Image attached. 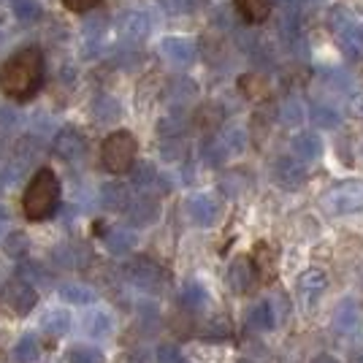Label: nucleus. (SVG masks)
I'll list each match as a JSON object with an SVG mask.
<instances>
[{
	"instance_id": "nucleus-1",
	"label": "nucleus",
	"mask_w": 363,
	"mask_h": 363,
	"mask_svg": "<svg viewBox=\"0 0 363 363\" xmlns=\"http://www.w3.org/2000/svg\"><path fill=\"white\" fill-rule=\"evenodd\" d=\"M44 87V55L28 46L0 65V90L14 101H30Z\"/></svg>"
},
{
	"instance_id": "nucleus-2",
	"label": "nucleus",
	"mask_w": 363,
	"mask_h": 363,
	"mask_svg": "<svg viewBox=\"0 0 363 363\" xmlns=\"http://www.w3.org/2000/svg\"><path fill=\"white\" fill-rule=\"evenodd\" d=\"M60 203V182L52 168H38L33 174L30 184L22 196V212L33 223H41L46 217H52Z\"/></svg>"
},
{
	"instance_id": "nucleus-3",
	"label": "nucleus",
	"mask_w": 363,
	"mask_h": 363,
	"mask_svg": "<svg viewBox=\"0 0 363 363\" xmlns=\"http://www.w3.org/2000/svg\"><path fill=\"white\" fill-rule=\"evenodd\" d=\"M136 152L138 144L133 133L128 130H117V133H108L101 144V163L111 174H125L136 166Z\"/></svg>"
},
{
	"instance_id": "nucleus-4",
	"label": "nucleus",
	"mask_w": 363,
	"mask_h": 363,
	"mask_svg": "<svg viewBox=\"0 0 363 363\" xmlns=\"http://www.w3.org/2000/svg\"><path fill=\"white\" fill-rule=\"evenodd\" d=\"M323 209L328 214H355L363 212V182L345 179L339 184L328 187L320 198Z\"/></svg>"
},
{
	"instance_id": "nucleus-5",
	"label": "nucleus",
	"mask_w": 363,
	"mask_h": 363,
	"mask_svg": "<svg viewBox=\"0 0 363 363\" xmlns=\"http://www.w3.org/2000/svg\"><path fill=\"white\" fill-rule=\"evenodd\" d=\"M247 144H250V138H247V133H244L242 128H230V130H225L220 138H212V141L206 144L203 160H206L209 166H220V163H225L230 157L242 155V152L247 150Z\"/></svg>"
},
{
	"instance_id": "nucleus-6",
	"label": "nucleus",
	"mask_w": 363,
	"mask_h": 363,
	"mask_svg": "<svg viewBox=\"0 0 363 363\" xmlns=\"http://www.w3.org/2000/svg\"><path fill=\"white\" fill-rule=\"evenodd\" d=\"M125 274L141 290H157L163 288V282H166V272L152 257H136V260H130Z\"/></svg>"
},
{
	"instance_id": "nucleus-7",
	"label": "nucleus",
	"mask_w": 363,
	"mask_h": 363,
	"mask_svg": "<svg viewBox=\"0 0 363 363\" xmlns=\"http://www.w3.org/2000/svg\"><path fill=\"white\" fill-rule=\"evenodd\" d=\"M52 152L65 163H76V160H82L87 155V138L76 128H62L60 133L55 136V141H52Z\"/></svg>"
},
{
	"instance_id": "nucleus-8",
	"label": "nucleus",
	"mask_w": 363,
	"mask_h": 363,
	"mask_svg": "<svg viewBox=\"0 0 363 363\" xmlns=\"http://www.w3.org/2000/svg\"><path fill=\"white\" fill-rule=\"evenodd\" d=\"M6 303L9 309H14L16 315H28L33 306L38 303V293H35V285L22 279V277H14L6 282Z\"/></svg>"
},
{
	"instance_id": "nucleus-9",
	"label": "nucleus",
	"mask_w": 363,
	"mask_h": 363,
	"mask_svg": "<svg viewBox=\"0 0 363 363\" xmlns=\"http://www.w3.org/2000/svg\"><path fill=\"white\" fill-rule=\"evenodd\" d=\"M272 177L282 190H301L306 184V168L296 157H279L272 168Z\"/></svg>"
},
{
	"instance_id": "nucleus-10",
	"label": "nucleus",
	"mask_w": 363,
	"mask_h": 363,
	"mask_svg": "<svg viewBox=\"0 0 363 363\" xmlns=\"http://www.w3.org/2000/svg\"><path fill=\"white\" fill-rule=\"evenodd\" d=\"M160 52H163V57L168 62H174L177 68H187V65H193L198 57V46L196 41H190V38H182V35H168L160 41Z\"/></svg>"
},
{
	"instance_id": "nucleus-11",
	"label": "nucleus",
	"mask_w": 363,
	"mask_h": 363,
	"mask_svg": "<svg viewBox=\"0 0 363 363\" xmlns=\"http://www.w3.org/2000/svg\"><path fill=\"white\" fill-rule=\"evenodd\" d=\"M255 285V263L250 257H236L230 266H228V288L233 293H250Z\"/></svg>"
},
{
	"instance_id": "nucleus-12",
	"label": "nucleus",
	"mask_w": 363,
	"mask_h": 363,
	"mask_svg": "<svg viewBox=\"0 0 363 363\" xmlns=\"http://www.w3.org/2000/svg\"><path fill=\"white\" fill-rule=\"evenodd\" d=\"M187 214L196 225L212 228L220 220V203L212 196H193L187 201Z\"/></svg>"
},
{
	"instance_id": "nucleus-13",
	"label": "nucleus",
	"mask_w": 363,
	"mask_h": 363,
	"mask_svg": "<svg viewBox=\"0 0 363 363\" xmlns=\"http://www.w3.org/2000/svg\"><path fill=\"white\" fill-rule=\"evenodd\" d=\"M363 323V309L361 303L355 301V298H345V301H339L336 306V312H333V328L339 333H352L358 331V325Z\"/></svg>"
},
{
	"instance_id": "nucleus-14",
	"label": "nucleus",
	"mask_w": 363,
	"mask_h": 363,
	"mask_svg": "<svg viewBox=\"0 0 363 363\" xmlns=\"http://www.w3.org/2000/svg\"><path fill=\"white\" fill-rule=\"evenodd\" d=\"M157 214H160V203H157V198L138 196L136 201L130 203V209H128V220H130L136 228H147L157 220Z\"/></svg>"
},
{
	"instance_id": "nucleus-15",
	"label": "nucleus",
	"mask_w": 363,
	"mask_h": 363,
	"mask_svg": "<svg viewBox=\"0 0 363 363\" xmlns=\"http://www.w3.org/2000/svg\"><path fill=\"white\" fill-rule=\"evenodd\" d=\"M101 203L108 212H128L133 201H130V193H128V187L122 182H106L101 187Z\"/></svg>"
},
{
	"instance_id": "nucleus-16",
	"label": "nucleus",
	"mask_w": 363,
	"mask_h": 363,
	"mask_svg": "<svg viewBox=\"0 0 363 363\" xmlns=\"http://www.w3.org/2000/svg\"><path fill=\"white\" fill-rule=\"evenodd\" d=\"M120 30L125 38H130V41H141V38H147L152 30V19L147 11H128V14L120 19Z\"/></svg>"
},
{
	"instance_id": "nucleus-17",
	"label": "nucleus",
	"mask_w": 363,
	"mask_h": 363,
	"mask_svg": "<svg viewBox=\"0 0 363 363\" xmlns=\"http://www.w3.org/2000/svg\"><path fill=\"white\" fill-rule=\"evenodd\" d=\"M236 11L250 22V25H260L266 22L274 11V0H233Z\"/></svg>"
},
{
	"instance_id": "nucleus-18",
	"label": "nucleus",
	"mask_w": 363,
	"mask_h": 363,
	"mask_svg": "<svg viewBox=\"0 0 363 363\" xmlns=\"http://www.w3.org/2000/svg\"><path fill=\"white\" fill-rule=\"evenodd\" d=\"M290 150H293V157H296V160L309 163V160H318L320 157L323 141H320L315 133H298V136L290 141Z\"/></svg>"
},
{
	"instance_id": "nucleus-19",
	"label": "nucleus",
	"mask_w": 363,
	"mask_h": 363,
	"mask_svg": "<svg viewBox=\"0 0 363 363\" xmlns=\"http://www.w3.org/2000/svg\"><path fill=\"white\" fill-rule=\"evenodd\" d=\"M104 244L111 255H128L136 247V233L130 228H111L104 236Z\"/></svg>"
},
{
	"instance_id": "nucleus-20",
	"label": "nucleus",
	"mask_w": 363,
	"mask_h": 363,
	"mask_svg": "<svg viewBox=\"0 0 363 363\" xmlns=\"http://www.w3.org/2000/svg\"><path fill=\"white\" fill-rule=\"evenodd\" d=\"M41 331H44L46 336H52V339H60V336H65V333L71 331V315L62 312V309L46 312L44 320H41Z\"/></svg>"
},
{
	"instance_id": "nucleus-21",
	"label": "nucleus",
	"mask_w": 363,
	"mask_h": 363,
	"mask_svg": "<svg viewBox=\"0 0 363 363\" xmlns=\"http://www.w3.org/2000/svg\"><path fill=\"white\" fill-rule=\"evenodd\" d=\"M339 38V49H342V55L347 57V60H363V30L361 28H350L345 30L342 35H336Z\"/></svg>"
},
{
	"instance_id": "nucleus-22",
	"label": "nucleus",
	"mask_w": 363,
	"mask_h": 363,
	"mask_svg": "<svg viewBox=\"0 0 363 363\" xmlns=\"http://www.w3.org/2000/svg\"><path fill=\"white\" fill-rule=\"evenodd\" d=\"M247 323H250V328H255V331H272V328L279 325L277 318H274V309L269 301L255 303V306L250 309V315H247Z\"/></svg>"
},
{
	"instance_id": "nucleus-23",
	"label": "nucleus",
	"mask_w": 363,
	"mask_h": 363,
	"mask_svg": "<svg viewBox=\"0 0 363 363\" xmlns=\"http://www.w3.org/2000/svg\"><path fill=\"white\" fill-rule=\"evenodd\" d=\"M84 331L92 339H106L108 333L114 331V320H111L108 312H92V315L84 318Z\"/></svg>"
},
{
	"instance_id": "nucleus-24",
	"label": "nucleus",
	"mask_w": 363,
	"mask_h": 363,
	"mask_svg": "<svg viewBox=\"0 0 363 363\" xmlns=\"http://www.w3.org/2000/svg\"><path fill=\"white\" fill-rule=\"evenodd\" d=\"M60 298L68 303H76V306H84V303L95 301V290L82 285V282H68V285H60Z\"/></svg>"
},
{
	"instance_id": "nucleus-25",
	"label": "nucleus",
	"mask_w": 363,
	"mask_h": 363,
	"mask_svg": "<svg viewBox=\"0 0 363 363\" xmlns=\"http://www.w3.org/2000/svg\"><path fill=\"white\" fill-rule=\"evenodd\" d=\"M279 122L282 125H288V128H296V125H301L306 120V108L298 98H285L282 104H279Z\"/></svg>"
},
{
	"instance_id": "nucleus-26",
	"label": "nucleus",
	"mask_w": 363,
	"mask_h": 363,
	"mask_svg": "<svg viewBox=\"0 0 363 363\" xmlns=\"http://www.w3.org/2000/svg\"><path fill=\"white\" fill-rule=\"evenodd\" d=\"M196 95H198L196 82H193V79H187V76L174 79V82H171V87H168V101H174V104H190Z\"/></svg>"
},
{
	"instance_id": "nucleus-27",
	"label": "nucleus",
	"mask_w": 363,
	"mask_h": 363,
	"mask_svg": "<svg viewBox=\"0 0 363 363\" xmlns=\"http://www.w3.org/2000/svg\"><path fill=\"white\" fill-rule=\"evenodd\" d=\"M298 288L303 293H309V296H318V293H323V290L328 288V274L323 272V269H306L298 277Z\"/></svg>"
},
{
	"instance_id": "nucleus-28",
	"label": "nucleus",
	"mask_w": 363,
	"mask_h": 363,
	"mask_svg": "<svg viewBox=\"0 0 363 363\" xmlns=\"http://www.w3.org/2000/svg\"><path fill=\"white\" fill-rule=\"evenodd\" d=\"M206 301H209V293L201 282H187L182 288L179 303L184 309H201V306H206Z\"/></svg>"
},
{
	"instance_id": "nucleus-29",
	"label": "nucleus",
	"mask_w": 363,
	"mask_h": 363,
	"mask_svg": "<svg viewBox=\"0 0 363 363\" xmlns=\"http://www.w3.org/2000/svg\"><path fill=\"white\" fill-rule=\"evenodd\" d=\"M92 114L98 117V122H111L122 114V106H120V101H117V98H111V95H101V98H95V101H92Z\"/></svg>"
},
{
	"instance_id": "nucleus-30",
	"label": "nucleus",
	"mask_w": 363,
	"mask_h": 363,
	"mask_svg": "<svg viewBox=\"0 0 363 363\" xmlns=\"http://www.w3.org/2000/svg\"><path fill=\"white\" fill-rule=\"evenodd\" d=\"M11 11H14L16 19L25 22V25L38 22V19L44 16V9H41L38 0H11Z\"/></svg>"
},
{
	"instance_id": "nucleus-31",
	"label": "nucleus",
	"mask_w": 363,
	"mask_h": 363,
	"mask_svg": "<svg viewBox=\"0 0 363 363\" xmlns=\"http://www.w3.org/2000/svg\"><path fill=\"white\" fill-rule=\"evenodd\" d=\"M130 182L136 190H150L155 182H160V177H157V168L152 163H136L130 168Z\"/></svg>"
},
{
	"instance_id": "nucleus-32",
	"label": "nucleus",
	"mask_w": 363,
	"mask_h": 363,
	"mask_svg": "<svg viewBox=\"0 0 363 363\" xmlns=\"http://www.w3.org/2000/svg\"><path fill=\"white\" fill-rule=\"evenodd\" d=\"M312 122L323 128V130H333V128H339L342 125V117H339V111L328 104H318V106L312 108Z\"/></svg>"
},
{
	"instance_id": "nucleus-33",
	"label": "nucleus",
	"mask_w": 363,
	"mask_h": 363,
	"mask_svg": "<svg viewBox=\"0 0 363 363\" xmlns=\"http://www.w3.org/2000/svg\"><path fill=\"white\" fill-rule=\"evenodd\" d=\"M41 358V347L33 336H22L14 347V361L16 363H35Z\"/></svg>"
},
{
	"instance_id": "nucleus-34",
	"label": "nucleus",
	"mask_w": 363,
	"mask_h": 363,
	"mask_svg": "<svg viewBox=\"0 0 363 363\" xmlns=\"http://www.w3.org/2000/svg\"><path fill=\"white\" fill-rule=\"evenodd\" d=\"M182 130H184V120H182L179 114H168V117H163V120L157 122V136L163 138V141L179 138Z\"/></svg>"
},
{
	"instance_id": "nucleus-35",
	"label": "nucleus",
	"mask_w": 363,
	"mask_h": 363,
	"mask_svg": "<svg viewBox=\"0 0 363 363\" xmlns=\"http://www.w3.org/2000/svg\"><path fill=\"white\" fill-rule=\"evenodd\" d=\"M328 28H331L336 35H342L345 30L355 28V22H352V14H350L345 6H333L331 11H328Z\"/></svg>"
},
{
	"instance_id": "nucleus-36",
	"label": "nucleus",
	"mask_w": 363,
	"mask_h": 363,
	"mask_svg": "<svg viewBox=\"0 0 363 363\" xmlns=\"http://www.w3.org/2000/svg\"><path fill=\"white\" fill-rule=\"evenodd\" d=\"M68 361L71 363H104V352L92 345H76L68 352Z\"/></svg>"
},
{
	"instance_id": "nucleus-37",
	"label": "nucleus",
	"mask_w": 363,
	"mask_h": 363,
	"mask_svg": "<svg viewBox=\"0 0 363 363\" xmlns=\"http://www.w3.org/2000/svg\"><path fill=\"white\" fill-rule=\"evenodd\" d=\"M55 260L65 266V269H76V266H82V260H84V252H82V247H60L57 252H55Z\"/></svg>"
},
{
	"instance_id": "nucleus-38",
	"label": "nucleus",
	"mask_w": 363,
	"mask_h": 363,
	"mask_svg": "<svg viewBox=\"0 0 363 363\" xmlns=\"http://www.w3.org/2000/svg\"><path fill=\"white\" fill-rule=\"evenodd\" d=\"M223 122V108L217 106V104H209V106H203L201 111H198V125L201 128H217Z\"/></svg>"
},
{
	"instance_id": "nucleus-39",
	"label": "nucleus",
	"mask_w": 363,
	"mask_h": 363,
	"mask_svg": "<svg viewBox=\"0 0 363 363\" xmlns=\"http://www.w3.org/2000/svg\"><path fill=\"white\" fill-rule=\"evenodd\" d=\"M6 252L14 257L25 255V252H28V239H25L22 233H11V236L6 239Z\"/></svg>"
},
{
	"instance_id": "nucleus-40",
	"label": "nucleus",
	"mask_w": 363,
	"mask_h": 363,
	"mask_svg": "<svg viewBox=\"0 0 363 363\" xmlns=\"http://www.w3.org/2000/svg\"><path fill=\"white\" fill-rule=\"evenodd\" d=\"M157 363H184V355L174 345H163L157 350Z\"/></svg>"
},
{
	"instance_id": "nucleus-41",
	"label": "nucleus",
	"mask_w": 363,
	"mask_h": 363,
	"mask_svg": "<svg viewBox=\"0 0 363 363\" xmlns=\"http://www.w3.org/2000/svg\"><path fill=\"white\" fill-rule=\"evenodd\" d=\"M98 3H101V0H62V6H65L68 11H74V14H87Z\"/></svg>"
},
{
	"instance_id": "nucleus-42",
	"label": "nucleus",
	"mask_w": 363,
	"mask_h": 363,
	"mask_svg": "<svg viewBox=\"0 0 363 363\" xmlns=\"http://www.w3.org/2000/svg\"><path fill=\"white\" fill-rule=\"evenodd\" d=\"M228 333H230V328H228V323H223L220 318H214L212 323H209V328H206V336H209L212 342H220V339H225Z\"/></svg>"
},
{
	"instance_id": "nucleus-43",
	"label": "nucleus",
	"mask_w": 363,
	"mask_h": 363,
	"mask_svg": "<svg viewBox=\"0 0 363 363\" xmlns=\"http://www.w3.org/2000/svg\"><path fill=\"white\" fill-rule=\"evenodd\" d=\"M22 279H28V282H30V279L33 282H44L46 274L38 263H25V266H22Z\"/></svg>"
},
{
	"instance_id": "nucleus-44",
	"label": "nucleus",
	"mask_w": 363,
	"mask_h": 363,
	"mask_svg": "<svg viewBox=\"0 0 363 363\" xmlns=\"http://www.w3.org/2000/svg\"><path fill=\"white\" fill-rule=\"evenodd\" d=\"M16 117H19V114H16L14 108H0V125H6V122H9V125H14Z\"/></svg>"
},
{
	"instance_id": "nucleus-45",
	"label": "nucleus",
	"mask_w": 363,
	"mask_h": 363,
	"mask_svg": "<svg viewBox=\"0 0 363 363\" xmlns=\"http://www.w3.org/2000/svg\"><path fill=\"white\" fill-rule=\"evenodd\" d=\"M312 363H339V361H336L333 355H318V358H315Z\"/></svg>"
},
{
	"instance_id": "nucleus-46",
	"label": "nucleus",
	"mask_w": 363,
	"mask_h": 363,
	"mask_svg": "<svg viewBox=\"0 0 363 363\" xmlns=\"http://www.w3.org/2000/svg\"><path fill=\"white\" fill-rule=\"evenodd\" d=\"M6 223H9V220H6V214L0 212V236H3V230H6Z\"/></svg>"
},
{
	"instance_id": "nucleus-47",
	"label": "nucleus",
	"mask_w": 363,
	"mask_h": 363,
	"mask_svg": "<svg viewBox=\"0 0 363 363\" xmlns=\"http://www.w3.org/2000/svg\"><path fill=\"white\" fill-rule=\"evenodd\" d=\"M361 30H363V28H361Z\"/></svg>"
}]
</instances>
